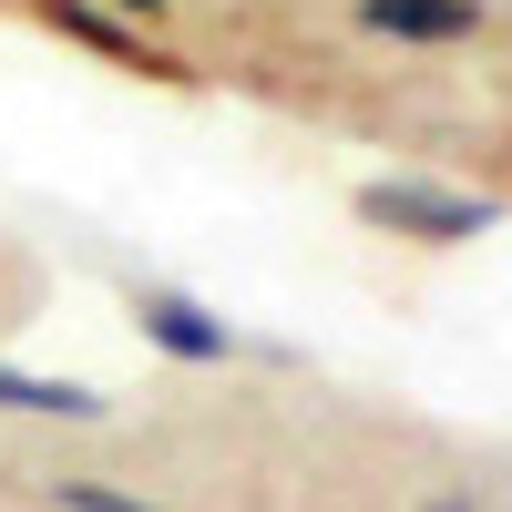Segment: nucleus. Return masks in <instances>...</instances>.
<instances>
[{
    "label": "nucleus",
    "mask_w": 512,
    "mask_h": 512,
    "mask_svg": "<svg viewBox=\"0 0 512 512\" xmlns=\"http://www.w3.org/2000/svg\"><path fill=\"white\" fill-rule=\"evenodd\" d=\"M113 11H123V21H154V11H175V0H113Z\"/></svg>",
    "instance_id": "8"
},
{
    "label": "nucleus",
    "mask_w": 512,
    "mask_h": 512,
    "mask_svg": "<svg viewBox=\"0 0 512 512\" xmlns=\"http://www.w3.org/2000/svg\"><path fill=\"white\" fill-rule=\"evenodd\" d=\"M359 226L410 236V246H472V236L502 226V195L431 185V175H369V185H359Z\"/></svg>",
    "instance_id": "1"
},
{
    "label": "nucleus",
    "mask_w": 512,
    "mask_h": 512,
    "mask_svg": "<svg viewBox=\"0 0 512 512\" xmlns=\"http://www.w3.org/2000/svg\"><path fill=\"white\" fill-rule=\"evenodd\" d=\"M52 512H164V502L113 492V482H52Z\"/></svg>",
    "instance_id": "6"
},
{
    "label": "nucleus",
    "mask_w": 512,
    "mask_h": 512,
    "mask_svg": "<svg viewBox=\"0 0 512 512\" xmlns=\"http://www.w3.org/2000/svg\"><path fill=\"white\" fill-rule=\"evenodd\" d=\"M359 31L410 41V52H451V41H482L492 11L482 0H359Z\"/></svg>",
    "instance_id": "4"
},
{
    "label": "nucleus",
    "mask_w": 512,
    "mask_h": 512,
    "mask_svg": "<svg viewBox=\"0 0 512 512\" xmlns=\"http://www.w3.org/2000/svg\"><path fill=\"white\" fill-rule=\"evenodd\" d=\"M0 410H21V420H103V390H82V379H41V369L0 359Z\"/></svg>",
    "instance_id": "5"
},
{
    "label": "nucleus",
    "mask_w": 512,
    "mask_h": 512,
    "mask_svg": "<svg viewBox=\"0 0 512 512\" xmlns=\"http://www.w3.org/2000/svg\"><path fill=\"white\" fill-rule=\"evenodd\" d=\"M41 21H52L62 41H82V52H103V62H123V72H154V82H185V62L164 52V41H144V21H123L113 0H31Z\"/></svg>",
    "instance_id": "3"
},
{
    "label": "nucleus",
    "mask_w": 512,
    "mask_h": 512,
    "mask_svg": "<svg viewBox=\"0 0 512 512\" xmlns=\"http://www.w3.org/2000/svg\"><path fill=\"white\" fill-rule=\"evenodd\" d=\"M134 318H144L154 349L185 359V369H226V359H246V328L216 318V308H205V297H185V287H134Z\"/></svg>",
    "instance_id": "2"
},
{
    "label": "nucleus",
    "mask_w": 512,
    "mask_h": 512,
    "mask_svg": "<svg viewBox=\"0 0 512 512\" xmlns=\"http://www.w3.org/2000/svg\"><path fill=\"white\" fill-rule=\"evenodd\" d=\"M420 512H482L472 492H431V502H420Z\"/></svg>",
    "instance_id": "7"
}]
</instances>
